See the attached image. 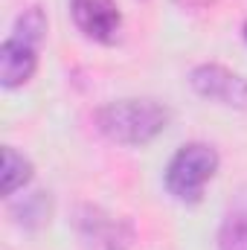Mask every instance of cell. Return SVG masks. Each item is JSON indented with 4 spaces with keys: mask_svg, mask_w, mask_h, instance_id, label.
Segmentation results:
<instances>
[{
    "mask_svg": "<svg viewBox=\"0 0 247 250\" xmlns=\"http://www.w3.org/2000/svg\"><path fill=\"white\" fill-rule=\"evenodd\" d=\"M44 32H47V18H44V12H41L38 6L23 9V12L18 15V21H15V29H12V35L26 38V41H32V44H41Z\"/></svg>",
    "mask_w": 247,
    "mask_h": 250,
    "instance_id": "obj_9",
    "label": "cell"
},
{
    "mask_svg": "<svg viewBox=\"0 0 247 250\" xmlns=\"http://www.w3.org/2000/svg\"><path fill=\"white\" fill-rule=\"evenodd\" d=\"M245 41H247V23H245Z\"/></svg>",
    "mask_w": 247,
    "mask_h": 250,
    "instance_id": "obj_10",
    "label": "cell"
},
{
    "mask_svg": "<svg viewBox=\"0 0 247 250\" xmlns=\"http://www.w3.org/2000/svg\"><path fill=\"white\" fill-rule=\"evenodd\" d=\"M70 15L76 26L99 44H111L123 23L117 0H70Z\"/></svg>",
    "mask_w": 247,
    "mask_h": 250,
    "instance_id": "obj_5",
    "label": "cell"
},
{
    "mask_svg": "<svg viewBox=\"0 0 247 250\" xmlns=\"http://www.w3.org/2000/svg\"><path fill=\"white\" fill-rule=\"evenodd\" d=\"M99 131L123 146H145L169 125V108L154 99H120L96 111Z\"/></svg>",
    "mask_w": 247,
    "mask_h": 250,
    "instance_id": "obj_1",
    "label": "cell"
},
{
    "mask_svg": "<svg viewBox=\"0 0 247 250\" xmlns=\"http://www.w3.org/2000/svg\"><path fill=\"white\" fill-rule=\"evenodd\" d=\"M218 169V151L206 143H189L178 148V154L166 166V189L181 204L201 201L204 187L212 181Z\"/></svg>",
    "mask_w": 247,
    "mask_h": 250,
    "instance_id": "obj_2",
    "label": "cell"
},
{
    "mask_svg": "<svg viewBox=\"0 0 247 250\" xmlns=\"http://www.w3.org/2000/svg\"><path fill=\"white\" fill-rule=\"evenodd\" d=\"M38 67V44L26 41V38H18V35H9L0 47V82L3 87H21L32 79Z\"/></svg>",
    "mask_w": 247,
    "mask_h": 250,
    "instance_id": "obj_6",
    "label": "cell"
},
{
    "mask_svg": "<svg viewBox=\"0 0 247 250\" xmlns=\"http://www.w3.org/2000/svg\"><path fill=\"white\" fill-rule=\"evenodd\" d=\"M76 230L87 250H131L134 248V230L131 224L99 209V207H79L76 212Z\"/></svg>",
    "mask_w": 247,
    "mask_h": 250,
    "instance_id": "obj_3",
    "label": "cell"
},
{
    "mask_svg": "<svg viewBox=\"0 0 247 250\" xmlns=\"http://www.w3.org/2000/svg\"><path fill=\"white\" fill-rule=\"evenodd\" d=\"M218 250H247V184L227 207V215L218 230Z\"/></svg>",
    "mask_w": 247,
    "mask_h": 250,
    "instance_id": "obj_7",
    "label": "cell"
},
{
    "mask_svg": "<svg viewBox=\"0 0 247 250\" xmlns=\"http://www.w3.org/2000/svg\"><path fill=\"white\" fill-rule=\"evenodd\" d=\"M3 195H15L18 189H23L29 184V178H32V163L23 157V154H18L12 146H6L3 148Z\"/></svg>",
    "mask_w": 247,
    "mask_h": 250,
    "instance_id": "obj_8",
    "label": "cell"
},
{
    "mask_svg": "<svg viewBox=\"0 0 247 250\" xmlns=\"http://www.w3.org/2000/svg\"><path fill=\"white\" fill-rule=\"evenodd\" d=\"M189 84L204 99L227 108H247V79L221 64H198L189 76Z\"/></svg>",
    "mask_w": 247,
    "mask_h": 250,
    "instance_id": "obj_4",
    "label": "cell"
}]
</instances>
